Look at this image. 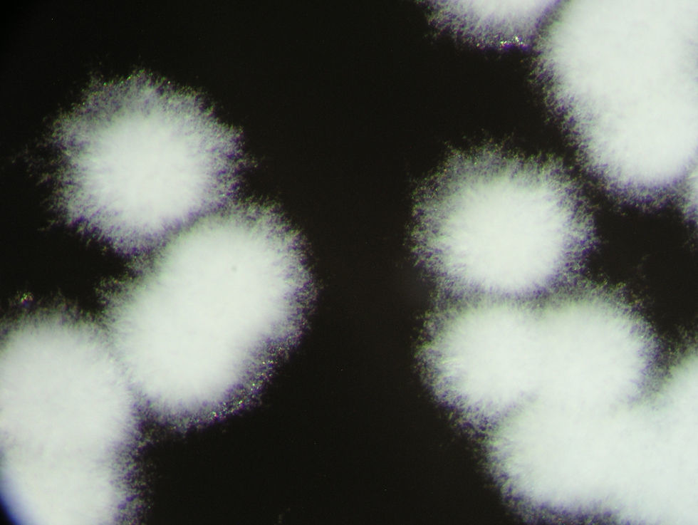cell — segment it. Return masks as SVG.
Instances as JSON below:
<instances>
[{
    "mask_svg": "<svg viewBox=\"0 0 698 525\" xmlns=\"http://www.w3.org/2000/svg\"><path fill=\"white\" fill-rule=\"evenodd\" d=\"M54 139L64 217L125 255L226 207L244 164L240 132L202 97L145 73L94 86Z\"/></svg>",
    "mask_w": 698,
    "mask_h": 525,
    "instance_id": "6da1fadb",
    "label": "cell"
},
{
    "mask_svg": "<svg viewBox=\"0 0 698 525\" xmlns=\"http://www.w3.org/2000/svg\"><path fill=\"white\" fill-rule=\"evenodd\" d=\"M593 234L577 185L551 159L455 152L415 195V257L460 303L536 301L573 273Z\"/></svg>",
    "mask_w": 698,
    "mask_h": 525,
    "instance_id": "7a4b0ae2",
    "label": "cell"
},
{
    "mask_svg": "<svg viewBox=\"0 0 698 525\" xmlns=\"http://www.w3.org/2000/svg\"><path fill=\"white\" fill-rule=\"evenodd\" d=\"M1 470L57 501L88 498L115 477L127 432L130 390L90 360L40 361L1 391Z\"/></svg>",
    "mask_w": 698,
    "mask_h": 525,
    "instance_id": "3957f363",
    "label": "cell"
},
{
    "mask_svg": "<svg viewBox=\"0 0 698 525\" xmlns=\"http://www.w3.org/2000/svg\"><path fill=\"white\" fill-rule=\"evenodd\" d=\"M539 1H439L437 20L478 45H529L543 10Z\"/></svg>",
    "mask_w": 698,
    "mask_h": 525,
    "instance_id": "277c9868",
    "label": "cell"
}]
</instances>
